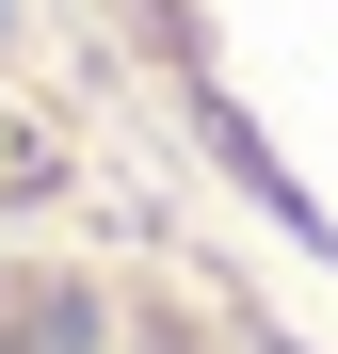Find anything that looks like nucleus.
Returning <instances> with one entry per match:
<instances>
[{
    "instance_id": "obj_1",
    "label": "nucleus",
    "mask_w": 338,
    "mask_h": 354,
    "mask_svg": "<svg viewBox=\"0 0 338 354\" xmlns=\"http://www.w3.org/2000/svg\"><path fill=\"white\" fill-rule=\"evenodd\" d=\"M209 32H225V48H242V32H290V48L338 65V0H209Z\"/></svg>"
}]
</instances>
